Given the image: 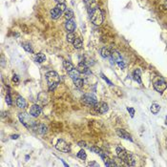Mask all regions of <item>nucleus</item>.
Masks as SVG:
<instances>
[{
  "instance_id": "nucleus-31",
  "label": "nucleus",
  "mask_w": 167,
  "mask_h": 167,
  "mask_svg": "<svg viewBox=\"0 0 167 167\" xmlns=\"http://www.w3.org/2000/svg\"><path fill=\"white\" fill-rule=\"evenodd\" d=\"M22 46H23L24 50H25V51H26V52H28V53H31V54H33V53H34V50H33L32 46H31V45H30V44L23 43V44H22Z\"/></svg>"
},
{
  "instance_id": "nucleus-26",
  "label": "nucleus",
  "mask_w": 167,
  "mask_h": 167,
  "mask_svg": "<svg viewBox=\"0 0 167 167\" xmlns=\"http://www.w3.org/2000/svg\"><path fill=\"white\" fill-rule=\"evenodd\" d=\"M68 73H69V76L70 78H72L73 79L78 78V76H79V74H80V73L78 71V69H73L72 71H70V72H68Z\"/></svg>"
},
{
  "instance_id": "nucleus-18",
  "label": "nucleus",
  "mask_w": 167,
  "mask_h": 167,
  "mask_svg": "<svg viewBox=\"0 0 167 167\" xmlns=\"http://www.w3.org/2000/svg\"><path fill=\"white\" fill-rule=\"evenodd\" d=\"M100 55H101V56L104 58H109V57H111V51H110L108 48L104 47V48L101 49Z\"/></svg>"
},
{
  "instance_id": "nucleus-1",
  "label": "nucleus",
  "mask_w": 167,
  "mask_h": 167,
  "mask_svg": "<svg viewBox=\"0 0 167 167\" xmlns=\"http://www.w3.org/2000/svg\"><path fill=\"white\" fill-rule=\"evenodd\" d=\"M115 152H117V155H118V158L123 159L127 166H134V165H136L134 156L130 152H128L127 150H125L124 148H121V147H117Z\"/></svg>"
},
{
  "instance_id": "nucleus-37",
  "label": "nucleus",
  "mask_w": 167,
  "mask_h": 167,
  "mask_svg": "<svg viewBox=\"0 0 167 167\" xmlns=\"http://www.w3.org/2000/svg\"><path fill=\"white\" fill-rule=\"evenodd\" d=\"M118 65V67H119V68H121V69H124V68H125V67H126V65H125V63H124L123 61L121 60V61H119V62H118V63H117Z\"/></svg>"
},
{
  "instance_id": "nucleus-27",
  "label": "nucleus",
  "mask_w": 167,
  "mask_h": 167,
  "mask_svg": "<svg viewBox=\"0 0 167 167\" xmlns=\"http://www.w3.org/2000/svg\"><path fill=\"white\" fill-rule=\"evenodd\" d=\"M74 84H75V88H78V89H80L81 87L83 86L84 82H83V80H82L81 78H75V79H74Z\"/></svg>"
},
{
  "instance_id": "nucleus-30",
  "label": "nucleus",
  "mask_w": 167,
  "mask_h": 167,
  "mask_svg": "<svg viewBox=\"0 0 167 167\" xmlns=\"http://www.w3.org/2000/svg\"><path fill=\"white\" fill-rule=\"evenodd\" d=\"M66 39H67V41H68V42H70V43H73V42L75 41V35H74V33H69V34L67 35V36H66Z\"/></svg>"
},
{
  "instance_id": "nucleus-9",
  "label": "nucleus",
  "mask_w": 167,
  "mask_h": 167,
  "mask_svg": "<svg viewBox=\"0 0 167 167\" xmlns=\"http://www.w3.org/2000/svg\"><path fill=\"white\" fill-rule=\"evenodd\" d=\"M117 135H118L119 138H124V139H126V140L133 141V138H132V137H131V135L123 129H118L117 130Z\"/></svg>"
},
{
  "instance_id": "nucleus-43",
  "label": "nucleus",
  "mask_w": 167,
  "mask_h": 167,
  "mask_svg": "<svg viewBox=\"0 0 167 167\" xmlns=\"http://www.w3.org/2000/svg\"><path fill=\"white\" fill-rule=\"evenodd\" d=\"M165 125H167V117L166 118H165Z\"/></svg>"
},
{
  "instance_id": "nucleus-3",
  "label": "nucleus",
  "mask_w": 167,
  "mask_h": 167,
  "mask_svg": "<svg viewBox=\"0 0 167 167\" xmlns=\"http://www.w3.org/2000/svg\"><path fill=\"white\" fill-rule=\"evenodd\" d=\"M18 118H19V120L21 121V123L23 124L25 127H27V128H35V129L36 122L35 121L34 117L31 114L28 115L26 113H20L18 115Z\"/></svg>"
},
{
  "instance_id": "nucleus-21",
  "label": "nucleus",
  "mask_w": 167,
  "mask_h": 167,
  "mask_svg": "<svg viewBox=\"0 0 167 167\" xmlns=\"http://www.w3.org/2000/svg\"><path fill=\"white\" fill-rule=\"evenodd\" d=\"M76 69H78V71L80 73V74H85V73L88 71V68H87V66L83 63V62H80V63L78 64V67H76Z\"/></svg>"
},
{
  "instance_id": "nucleus-29",
  "label": "nucleus",
  "mask_w": 167,
  "mask_h": 167,
  "mask_svg": "<svg viewBox=\"0 0 167 167\" xmlns=\"http://www.w3.org/2000/svg\"><path fill=\"white\" fill-rule=\"evenodd\" d=\"M76 157H78V158H80L81 160H85L87 158V155H86V152L84 151L83 149H81L79 152L78 153V155H76Z\"/></svg>"
},
{
  "instance_id": "nucleus-5",
  "label": "nucleus",
  "mask_w": 167,
  "mask_h": 167,
  "mask_svg": "<svg viewBox=\"0 0 167 167\" xmlns=\"http://www.w3.org/2000/svg\"><path fill=\"white\" fill-rule=\"evenodd\" d=\"M153 86H154V89H155L157 92L160 93V94H162V93L167 89V83L163 78H158L157 80H155Z\"/></svg>"
},
{
  "instance_id": "nucleus-11",
  "label": "nucleus",
  "mask_w": 167,
  "mask_h": 167,
  "mask_svg": "<svg viewBox=\"0 0 167 167\" xmlns=\"http://www.w3.org/2000/svg\"><path fill=\"white\" fill-rule=\"evenodd\" d=\"M50 14H51V17H52L53 19H57V18L60 17V15H62V12H61L58 8L55 7V8H54V9L51 10Z\"/></svg>"
},
{
  "instance_id": "nucleus-14",
  "label": "nucleus",
  "mask_w": 167,
  "mask_h": 167,
  "mask_svg": "<svg viewBox=\"0 0 167 167\" xmlns=\"http://www.w3.org/2000/svg\"><path fill=\"white\" fill-rule=\"evenodd\" d=\"M16 105H17L18 108L24 109V108H26L27 106V102L22 97H18L17 99H16Z\"/></svg>"
},
{
  "instance_id": "nucleus-39",
  "label": "nucleus",
  "mask_w": 167,
  "mask_h": 167,
  "mask_svg": "<svg viewBox=\"0 0 167 167\" xmlns=\"http://www.w3.org/2000/svg\"><path fill=\"white\" fill-rule=\"evenodd\" d=\"M78 144V146H80V147H84V148H85V147H87L86 142H85V141H79Z\"/></svg>"
},
{
  "instance_id": "nucleus-28",
  "label": "nucleus",
  "mask_w": 167,
  "mask_h": 167,
  "mask_svg": "<svg viewBox=\"0 0 167 167\" xmlns=\"http://www.w3.org/2000/svg\"><path fill=\"white\" fill-rule=\"evenodd\" d=\"M74 44V47H75V49H80L81 47H82V40H81L80 38H75V41L73 42Z\"/></svg>"
},
{
  "instance_id": "nucleus-38",
  "label": "nucleus",
  "mask_w": 167,
  "mask_h": 167,
  "mask_svg": "<svg viewBox=\"0 0 167 167\" xmlns=\"http://www.w3.org/2000/svg\"><path fill=\"white\" fill-rule=\"evenodd\" d=\"M12 81L15 82V83H18V82H19V78H18V76L16 75H12Z\"/></svg>"
},
{
  "instance_id": "nucleus-25",
  "label": "nucleus",
  "mask_w": 167,
  "mask_h": 167,
  "mask_svg": "<svg viewBox=\"0 0 167 167\" xmlns=\"http://www.w3.org/2000/svg\"><path fill=\"white\" fill-rule=\"evenodd\" d=\"M114 159V161H115V165L117 166H127L126 165V163L124 162V160L123 159H121L120 158H118V157H115V158H113Z\"/></svg>"
},
{
  "instance_id": "nucleus-24",
  "label": "nucleus",
  "mask_w": 167,
  "mask_h": 167,
  "mask_svg": "<svg viewBox=\"0 0 167 167\" xmlns=\"http://www.w3.org/2000/svg\"><path fill=\"white\" fill-rule=\"evenodd\" d=\"M64 17L66 18L67 20H71V19H73V17H74V12H73L72 10L67 9L66 11L64 12Z\"/></svg>"
},
{
  "instance_id": "nucleus-40",
  "label": "nucleus",
  "mask_w": 167,
  "mask_h": 167,
  "mask_svg": "<svg viewBox=\"0 0 167 167\" xmlns=\"http://www.w3.org/2000/svg\"><path fill=\"white\" fill-rule=\"evenodd\" d=\"M88 165L89 166H98V163H97L95 161H91V162H89Z\"/></svg>"
},
{
  "instance_id": "nucleus-35",
  "label": "nucleus",
  "mask_w": 167,
  "mask_h": 167,
  "mask_svg": "<svg viewBox=\"0 0 167 167\" xmlns=\"http://www.w3.org/2000/svg\"><path fill=\"white\" fill-rule=\"evenodd\" d=\"M127 111L130 113L131 118H134V115H135V109H134V108H131V107H128V108H127Z\"/></svg>"
},
{
  "instance_id": "nucleus-10",
  "label": "nucleus",
  "mask_w": 167,
  "mask_h": 167,
  "mask_svg": "<svg viewBox=\"0 0 167 167\" xmlns=\"http://www.w3.org/2000/svg\"><path fill=\"white\" fill-rule=\"evenodd\" d=\"M75 28H76V24H75V21L73 20V19L67 20V22L65 23V29H66L67 32L73 33L75 30Z\"/></svg>"
},
{
  "instance_id": "nucleus-4",
  "label": "nucleus",
  "mask_w": 167,
  "mask_h": 167,
  "mask_svg": "<svg viewBox=\"0 0 167 167\" xmlns=\"http://www.w3.org/2000/svg\"><path fill=\"white\" fill-rule=\"evenodd\" d=\"M90 18L95 25L99 26L103 22V14L99 8H95V10H93L92 12H90Z\"/></svg>"
},
{
  "instance_id": "nucleus-17",
  "label": "nucleus",
  "mask_w": 167,
  "mask_h": 167,
  "mask_svg": "<svg viewBox=\"0 0 167 167\" xmlns=\"http://www.w3.org/2000/svg\"><path fill=\"white\" fill-rule=\"evenodd\" d=\"M108 109H109V107H108V104L105 103V102H101V103L99 104L98 108V112L100 113V114H105V113L108 111Z\"/></svg>"
},
{
  "instance_id": "nucleus-33",
  "label": "nucleus",
  "mask_w": 167,
  "mask_h": 167,
  "mask_svg": "<svg viewBox=\"0 0 167 167\" xmlns=\"http://www.w3.org/2000/svg\"><path fill=\"white\" fill-rule=\"evenodd\" d=\"M56 8H58L61 12H65L67 10V7L66 5H65V3H58L57 5H56Z\"/></svg>"
},
{
  "instance_id": "nucleus-13",
  "label": "nucleus",
  "mask_w": 167,
  "mask_h": 167,
  "mask_svg": "<svg viewBox=\"0 0 167 167\" xmlns=\"http://www.w3.org/2000/svg\"><path fill=\"white\" fill-rule=\"evenodd\" d=\"M133 78L135 79L138 83L141 84L142 83V81H141V71L139 69H136L133 73Z\"/></svg>"
},
{
  "instance_id": "nucleus-6",
  "label": "nucleus",
  "mask_w": 167,
  "mask_h": 167,
  "mask_svg": "<svg viewBox=\"0 0 167 167\" xmlns=\"http://www.w3.org/2000/svg\"><path fill=\"white\" fill-rule=\"evenodd\" d=\"M56 150L63 153H70L71 152V147L64 139H58L57 143L55 144Z\"/></svg>"
},
{
  "instance_id": "nucleus-16",
  "label": "nucleus",
  "mask_w": 167,
  "mask_h": 167,
  "mask_svg": "<svg viewBox=\"0 0 167 167\" xmlns=\"http://www.w3.org/2000/svg\"><path fill=\"white\" fill-rule=\"evenodd\" d=\"M84 2L86 4V6L88 7V9L89 10L91 9V12H92L93 10H95V8H98L95 0H84Z\"/></svg>"
},
{
  "instance_id": "nucleus-42",
  "label": "nucleus",
  "mask_w": 167,
  "mask_h": 167,
  "mask_svg": "<svg viewBox=\"0 0 167 167\" xmlns=\"http://www.w3.org/2000/svg\"><path fill=\"white\" fill-rule=\"evenodd\" d=\"M56 3H64V0H55Z\"/></svg>"
},
{
  "instance_id": "nucleus-7",
  "label": "nucleus",
  "mask_w": 167,
  "mask_h": 167,
  "mask_svg": "<svg viewBox=\"0 0 167 167\" xmlns=\"http://www.w3.org/2000/svg\"><path fill=\"white\" fill-rule=\"evenodd\" d=\"M82 101L84 104H86L88 106H97L98 105V99L93 95H84L82 97Z\"/></svg>"
},
{
  "instance_id": "nucleus-12",
  "label": "nucleus",
  "mask_w": 167,
  "mask_h": 167,
  "mask_svg": "<svg viewBox=\"0 0 167 167\" xmlns=\"http://www.w3.org/2000/svg\"><path fill=\"white\" fill-rule=\"evenodd\" d=\"M38 100L42 103V105H45V104L48 103V102H49V97L47 95V93L45 92L40 93V94L38 95Z\"/></svg>"
},
{
  "instance_id": "nucleus-23",
  "label": "nucleus",
  "mask_w": 167,
  "mask_h": 167,
  "mask_svg": "<svg viewBox=\"0 0 167 167\" xmlns=\"http://www.w3.org/2000/svg\"><path fill=\"white\" fill-rule=\"evenodd\" d=\"M63 67L64 69L66 70V71H68V72H70V71H72L73 69H75V67H74V65H73L70 61H67V60H64L63 61Z\"/></svg>"
},
{
  "instance_id": "nucleus-20",
  "label": "nucleus",
  "mask_w": 167,
  "mask_h": 167,
  "mask_svg": "<svg viewBox=\"0 0 167 167\" xmlns=\"http://www.w3.org/2000/svg\"><path fill=\"white\" fill-rule=\"evenodd\" d=\"M150 111H151V113L152 114H154V115H157L159 111H160V106L158 105V104L157 103H153L152 105H151V107H150Z\"/></svg>"
},
{
  "instance_id": "nucleus-34",
  "label": "nucleus",
  "mask_w": 167,
  "mask_h": 167,
  "mask_svg": "<svg viewBox=\"0 0 167 167\" xmlns=\"http://www.w3.org/2000/svg\"><path fill=\"white\" fill-rule=\"evenodd\" d=\"M6 102L8 105H12V98H11V95H10L9 93L6 95Z\"/></svg>"
},
{
  "instance_id": "nucleus-15",
  "label": "nucleus",
  "mask_w": 167,
  "mask_h": 167,
  "mask_svg": "<svg viewBox=\"0 0 167 167\" xmlns=\"http://www.w3.org/2000/svg\"><path fill=\"white\" fill-rule=\"evenodd\" d=\"M35 129H36V131H37L40 135H44V134H46L47 133L48 128H47V126L45 125V124L41 123V124H39V125H36Z\"/></svg>"
},
{
  "instance_id": "nucleus-41",
  "label": "nucleus",
  "mask_w": 167,
  "mask_h": 167,
  "mask_svg": "<svg viewBox=\"0 0 167 167\" xmlns=\"http://www.w3.org/2000/svg\"><path fill=\"white\" fill-rule=\"evenodd\" d=\"M18 138H19V135H12L11 136V138H12V139H17Z\"/></svg>"
},
{
  "instance_id": "nucleus-32",
  "label": "nucleus",
  "mask_w": 167,
  "mask_h": 167,
  "mask_svg": "<svg viewBox=\"0 0 167 167\" xmlns=\"http://www.w3.org/2000/svg\"><path fill=\"white\" fill-rule=\"evenodd\" d=\"M90 151H92V152L95 153V154H98V155H100L101 153H102V150H101L100 148H98V146L90 147Z\"/></svg>"
},
{
  "instance_id": "nucleus-36",
  "label": "nucleus",
  "mask_w": 167,
  "mask_h": 167,
  "mask_svg": "<svg viewBox=\"0 0 167 167\" xmlns=\"http://www.w3.org/2000/svg\"><path fill=\"white\" fill-rule=\"evenodd\" d=\"M100 76H101V78H103L104 80L106 81V82H107V83H108V84H109V85H113L112 82H111V81H110L109 79H108V78H107L106 76H105V75H103V74H100Z\"/></svg>"
},
{
  "instance_id": "nucleus-8",
  "label": "nucleus",
  "mask_w": 167,
  "mask_h": 167,
  "mask_svg": "<svg viewBox=\"0 0 167 167\" xmlns=\"http://www.w3.org/2000/svg\"><path fill=\"white\" fill-rule=\"evenodd\" d=\"M42 112V108H41L38 104H34L31 109H30V114L34 117V118H37L38 115H40Z\"/></svg>"
},
{
  "instance_id": "nucleus-2",
  "label": "nucleus",
  "mask_w": 167,
  "mask_h": 167,
  "mask_svg": "<svg viewBox=\"0 0 167 167\" xmlns=\"http://www.w3.org/2000/svg\"><path fill=\"white\" fill-rule=\"evenodd\" d=\"M45 76H46V80L48 82V85H49V90L54 91L60 81V78H59L58 74L55 71H50V72L46 73Z\"/></svg>"
},
{
  "instance_id": "nucleus-19",
  "label": "nucleus",
  "mask_w": 167,
  "mask_h": 167,
  "mask_svg": "<svg viewBox=\"0 0 167 167\" xmlns=\"http://www.w3.org/2000/svg\"><path fill=\"white\" fill-rule=\"evenodd\" d=\"M111 56H112L113 60H115L117 63L119 62V61H121V56H120V55H119V53L115 51V50L111 52Z\"/></svg>"
},
{
  "instance_id": "nucleus-22",
  "label": "nucleus",
  "mask_w": 167,
  "mask_h": 167,
  "mask_svg": "<svg viewBox=\"0 0 167 167\" xmlns=\"http://www.w3.org/2000/svg\"><path fill=\"white\" fill-rule=\"evenodd\" d=\"M45 60H46V56L42 53H38L37 55H35V61L38 62V63H42Z\"/></svg>"
}]
</instances>
